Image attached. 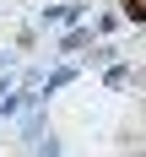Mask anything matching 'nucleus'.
<instances>
[{"label":"nucleus","instance_id":"obj_1","mask_svg":"<svg viewBox=\"0 0 146 157\" xmlns=\"http://www.w3.org/2000/svg\"><path fill=\"white\" fill-rule=\"evenodd\" d=\"M119 6H125L130 22H146V0H119Z\"/></svg>","mask_w":146,"mask_h":157}]
</instances>
